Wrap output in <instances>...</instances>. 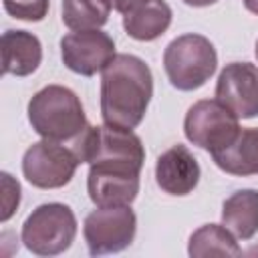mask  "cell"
<instances>
[{"label": "cell", "mask_w": 258, "mask_h": 258, "mask_svg": "<svg viewBox=\"0 0 258 258\" xmlns=\"http://www.w3.org/2000/svg\"><path fill=\"white\" fill-rule=\"evenodd\" d=\"M153 97L151 69L135 54H117L101 77V117L105 125L133 131Z\"/></svg>", "instance_id": "6da1fadb"}, {"label": "cell", "mask_w": 258, "mask_h": 258, "mask_svg": "<svg viewBox=\"0 0 258 258\" xmlns=\"http://www.w3.org/2000/svg\"><path fill=\"white\" fill-rule=\"evenodd\" d=\"M28 121L42 139L60 143H71L89 125L81 99L62 85H48L34 93L28 101Z\"/></svg>", "instance_id": "7a4b0ae2"}, {"label": "cell", "mask_w": 258, "mask_h": 258, "mask_svg": "<svg viewBox=\"0 0 258 258\" xmlns=\"http://www.w3.org/2000/svg\"><path fill=\"white\" fill-rule=\"evenodd\" d=\"M218 52L214 44L196 32L173 38L163 52V69L169 83L179 91L204 87L216 73Z\"/></svg>", "instance_id": "3957f363"}, {"label": "cell", "mask_w": 258, "mask_h": 258, "mask_svg": "<svg viewBox=\"0 0 258 258\" xmlns=\"http://www.w3.org/2000/svg\"><path fill=\"white\" fill-rule=\"evenodd\" d=\"M77 236V218L67 204L48 202L34 208L22 224V244L36 256L67 252Z\"/></svg>", "instance_id": "277c9868"}, {"label": "cell", "mask_w": 258, "mask_h": 258, "mask_svg": "<svg viewBox=\"0 0 258 258\" xmlns=\"http://www.w3.org/2000/svg\"><path fill=\"white\" fill-rule=\"evenodd\" d=\"M69 147L75 151L81 163L89 165L95 161H129L143 167L145 161V149L139 135L129 129L111 125H87V129L79 137H75Z\"/></svg>", "instance_id": "5b68a950"}, {"label": "cell", "mask_w": 258, "mask_h": 258, "mask_svg": "<svg viewBox=\"0 0 258 258\" xmlns=\"http://www.w3.org/2000/svg\"><path fill=\"white\" fill-rule=\"evenodd\" d=\"M240 119L218 99H202L187 109L183 131L200 149L212 153L226 149L240 133Z\"/></svg>", "instance_id": "8992f818"}, {"label": "cell", "mask_w": 258, "mask_h": 258, "mask_svg": "<svg viewBox=\"0 0 258 258\" xmlns=\"http://www.w3.org/2000/svg\"><path fill=\"white\" fill-rule=\"evenodd\" d=\"M137 232V218L131 206L93 210L83 224V236L91 256L117 254L131 246Z\"/></svg>", "instance_id": "52a82bcc"}, {"label": "cell", "mask_w": 258, "mask_h": 258, "mask_svg": "<svg viewBox=\"0 0 258 258\" xmlns=\"http://www.w3.org/2000/svg\"><path fill=\"white\" fill-rule=\"evenodd\" d=\"M79 157L60 141L42 139L32 143L22 155V173L26 181L40 189L64 187L79 165Z\"/></svg>", "instance_id": "ba28073f"}, {"label": "cell", "mask_w": 258, "mask_h": 258, "mask_svg": "<svg viewBox=\"0 0 258 258\" xmlns=\"http://www.w3.org/2000/svg\"><path fill=\"white\" fill-rule=\"evenodd\" d=\"M141 165L129 161H95L89 167L87 191L97 208L131 206L139 194Z\"/></svg>", "instance_id": "9c48e42d"}, {"label": "cell", "mask_w": 258, "mask_h": 258, "mask_svg": "<svg viewBox=\"0 0 258 258\" xmlns=\"http://www.w3.org/2000/svg\"><path fill=\"white\" fill-rule=\"evenodd\" d=\"M115 56V42L101 28L75 30L60 38V58L77 75L93 77L103 73Z\"/></svg>", "instance_id": "30bf717a"}, {"label": "cell", "mask_w": 258, "mask_h": 258, "mask_svg": "<svg viewBox=\"0 0 258 258\" xmlns=\"http://www.w3.org/2000/svg\"><path fill=\"white\" fill-rule=\"evenodd\" d=\"M216 99L238 119L258 117V67L252 62H230L216 83Z\"/></svg>", "instance_id": "8fae6325"}, {"label": "cell", "mask_w": 258, "mask_h": 258, "mask_svg": "<svg viewBox=\"0 0 258 258\" xmlns=\"http://www.w3.org/2000/svg\"><path fill=\"white\" fill-rule=\"evenodd\" d=\"M200 163L194 153L177 143L163 151L155 161V181L169 196H187L200 181Z\"/></svg>", "instance_id": "7c38bea8"}, {"label": "cell", "mask_w": 258, "mask_h": 258, "mask_svg": "<svg viewBox=\"0 0 258 258\" xmlns=\"http://www.w3.org/2000/svg\"><path fill=\"white\" fill-rule=\"evenodd\" d=\"M42 62L38 36L26 30H6L2 34V73L14 77L32 75Z\"/></svg>", "instance_id": "4fadbf2b"}, {"label": "cell", "mask_w": 258, "mask_h": 258, "mask_svg": "<svg viewBox=\"0 0 258 258\" xmlns=\"http://www.w3.org/2000/svg\"><path fill=\"white\" fill-rule=\"evenodd\" d=\"M171 16V8L165 0H147L139 8L123 14V28L131 38L151 42L169 28Z\"/></svg>", "instance_id": "5bb4252c"}, {"label": "cell", "mask_w": 258, "mask_h": 258, "mask_svg": "<svg viewBox=\"0 0 258 258\" xmlns=\"http://www.w3.org/2000/svg\"><path fill=\"white\" fill-rule=\"evenodd\" d=\"M212 159L230 175L246 177L258 173V129H240L226 149L212 153Z\"/></svg>", "instance_id": "9a60e30c"}, {"label": "cell", "mask_w": 258, "mask_h": 258, "mask_svg": "<svg viewBox=\"0 0 258 258\" xmlns=\"http://www.w3.org/2000/svg\"><path fill=\"white\" fill-rule=\"evenodd\" d=\"M222 224L238 238L250 240L258 232V189H238L222 206Z\"/></svg>", "instance_id": "2e32d148"}, {"label": "cell", "mask_w": 258, "mask_h": 258, "mask_svg": "<svg viewBox=\"0 0 258 258\" xmlns=\"http://www.w3.org/2000/svg\"><path fill=\"white\" fill-rule=\"evenodd\" d=\"M187 252L191 258L204 256H240L242 248L236 242V236L220 224H204L189 236Z\"/></svg>", "instance_id": "e0dca14e"}, {"label": "cell", "mask_w": 258, "mask_h": 258, "mask_svg": "<svg viewBox=\"0 0 258 258\" xmlns=\"http://www.w3.org/2000/svg\"><path fill=\"white\" fill-rule=\"evenodd\" d=\"M62 22L71 30L101 28L109 20V0H62Z\"/></svg>", "instance_id": "ac0fdd59"}, {"label": "cell", "mask_w": 258, "mask_h": 258, "mask_svg": "<svg viewBox=\"0 0 258 258\" xmlns=\"http://www.w3.org/2000/svg\"><path fill=\"white\" fill-rule=\"evenodd\" d=\"M4 10L18 20L40 22L48 14L50 0H2Z\"/></svg>", "instance_id": "d6986e66"}, {"label": "cell", "mask_w": 258, "mask_h": 258, "mask_svg": "<svg viewBox=\"0 0 258 258\" xmlns=\"http://www.w3.org/2000/svg\"><path fill=\"white\" fill-rule=\"evenodd\" d=\"M2 185H4V210H2V222H6L12 214H14V210L18 208V204H20V185H18V181H14L12 179V175L10 173H2Z\"/></svg>", "instance_id": "ffe728a7"}, {"label": "cell", "mask_w": 258, "mask_h": 258, "mask_svg": "<svg viewBox=\"0 0 258 258\" xmlns=\"http://www.w3.org/2000/svg\"><path fill=\"white\" fill-rule=\"evenodd\" d=\"M145 2H147V0H109L111 8L117 10V12H121V14H127V12H131V10H135V8H139V6L145 4Z\"/></svg>", "instance_id": "44dd1931"}, {"label": "cell", "mask_w": 258, "mask_h": 258, "mask_svg": "<svg viewBox=\"0 0 258 258\" xmlns=\"http://www.w3.org/2000/svg\"><path fill=\"white\" fill-rule=\"evenodd\" d=\"M187 6H196V8H202V6H210V4H216L218 0H183Z\"/></svg>", "instance_id": "7402d4cb"}, {"label": "cell", "mask_w": 258, "mask_h": 258, "mask_svg": "<svg viewBox=\"0 0 258 258\" xmlns=\"http://www.w3.org/2000/svg\"><path fill=\"white\" fill-rule=\"evenodd\" d=\"M242 2H244L246 10H250L252 14H256V16H258V0H242Z\"/></svg>", "instance_id": "603a6c76"}, {"label": "cell", "mask_w": 258, "mask_h": 258, "mask_svg": "<svg viewBox=\"0 0 258 258\" xmlns=\"http://www.w3.org/2000/svg\"><path fill=\"white\" fill-rule=\"evenodd\" d=\"M256 58H258V40H256Z\"/></svg>", "instance_id": "cb8c5ba5"}]
</instances>
